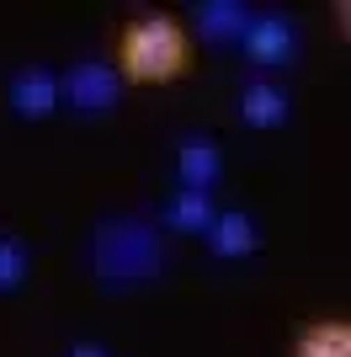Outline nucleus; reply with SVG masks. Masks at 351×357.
Here are the masks:
<instances>
[{"label": "nucleus", "mask_w": 351, "mask_h": 357, "mask_svg": "<svg viewBox=\"0 0 351 357\" xmlns=\"http://www.w3.org/2000/svg\"><path fill=\"white\" fill-rule=\"evenodd\" d=\"M165 240L149 219H102L96 235H91V272L107 294H133V288H149L165 272Z\"/></svg>", "instance_id": "nucleus-1"}, {"label": "nucleus", "mask_w": 351, "mask_h": 357, "mask_svg": "<svg viewBox=\"0 0 351 357\" xmlns=\"http://www.w3.org/2000/svg\"><path fill=\"white\" fill-rule=\"evenodd\" d=\"M117 80L123 86H171L192 70V32L165 11H144L117 32Z\"/></svg>", "instance_id": "nucleus-2"}, {"label": "nucleus", "mask_w": 351, "mask_h": 357, "mask_svg": "<svg viewBox=\"0 0 351 357\" xmlns=\"http://www.w3.org/2000/svg\"><path fill=\"white\" fill-rule=\"evenodd\" d=\"M123 91L128 86L102 59H80L58 75V107H70L75 118H112L117 107H123Z\"/></svg>", "instance_id": "nucleus-3"}, {"label": "nucleus", "mask_w": 351, "mask_h": 357, "mask_svg": "<svg viewBox=\"0 0 351 357\" xmlns=\"http://www.w3.org/2000/svg\"><path fill=\"white\" fill-rule=\"evenodd\" d=\"M11 112L22 123H43L58 112V75L48 64H27L11 75Z\"/></svg>", "instance_id": "nucleus-4"}, {"label": "nucleus", "mask_w": 351, "mask_h": 357, "mask_svg": "<svg viewBox=\"0 0 351 357\" xmlns=\"http://www.w3.org/2000/svg\"><path fill=\"white\" fill-rule=\"evenodd\" d=\"M245 54L250 64H261V70H282V64L298 54V32H292L288 16H250V27H245Z\"/></svg>", "instance_id": "nucleus-5"}, {"label": "nucleus", "mask_w": 351, "mask_h": 357, "mask_svg": "<svg viewBox=\"0 0 351 357\" xmlns=\"http://www.w3.org/2000/svg\"><path fill=\"white\" fill-rule=\"evenodd\" d=\"M203 245L219 256V261H245V256L261 251V229H256V219H250L245 208H224V213H213Z\"/></svg>", "instance_id": "nucleus-6"}, {"label": "nucleus", "mask_w": 351, "mask_h": 357, "mask_svg": "<svg viewBox=\"0 0 351 357\" xmlns=\"http://www.w3.org/2000/svg\"><path fill=\"white\" fill-rule=\"evenodd\" d=\"M219 176H224V149L208 134L181 139V149H176V181H181V192H213Z\"/></svg>", "instance_id": "nucleus-7"}, {"label": "nucleus", "mask_w": 351, "mask_h": 357, "mask_svg": "<svg viewBox=\"0 0 351 357\" xmlns=\"http://www.w3.org/2000/svg\"><path fill=\"white\" fill-rule=\"evenodd\" d=\"M288 118H292V102H288V91H282V86L256 80V86L240 91V123H245V128L277 134V128H288Z\"/></svg>", "instance_id": "nucleus-8"}, {"label": "nucleus", "mask_w": 351, "mask_h": 357, "mask_svg": "<svg viewBox=\"0 0 351 357\" xmlns=\"http://www.w3.org/2000/svg\"><path fill=\"white\" fill-rule=\"evenodd\" d=\"M250 27V11L240 6V0H203L197 6V38L203 43H240Z\"/></svg>", "instance_id": "nucleus-9"}, {"label": "nucleus", "mask_w": 351, "mask_h": 357, "mask_svg": "<svg viewBox=\"0 0 351 357\" xmlns=\"http://www.w3.org/2000/svg\"><path fill=\"white\" fill-rule=\"evenodd\" d=\"M292 357H351V326L346 320H309L292 336Z\"/></svg>", "instance_id": "nucleus-10"}, {"label": "nucleus", "mask_w": 351, "mask_h": 357, "mask_svg": "<svg viewBox=\"0 0 351 357\" xmlns=\"http://www.w3.org/2000/svg\"><path fill=\"white\" fill-rule=\"evenodd\" d=\"M213 192H176L171 203H165V229H176V235H208V224H213Z\"/></svg>", "instance_id": "nucleus-11"}, {"label": "nucleus", "mask_w": 351, "mask_h": 357, "mask_svg": "<svg viewBox=\"0 0 351 357\" xmlns=\"http://www.w3.org/2000/svg\"><path fill=\"white\" fill-rule=\"evenodd\" d=\"M32 278V251L22 235H0V294H16V288Z\"/></svg>", "instance_id": "nucleus-12"}, {"label": "nucleus", "mask_w": 351, "mask_h": 357, "mask_svg": "<svg viewBox=\"0 0 351 357\" xmlns=\"http://www.w3.org/2000/svg\"><path fill=\"white\" fill-rule=\"evenodd\" d=\"M64 357H112V352H107L102 342H75V347H70Z\"/></svg>", "instance_id": "nucleus-13"}]
</instances>
